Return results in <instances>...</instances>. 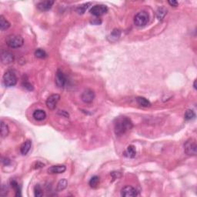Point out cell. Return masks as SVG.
Here are the masks:
<instances>
[{
  "label": "cell",
  "instance_id": "cell-22",
  "mask_svg": "<svg viewBox=\"0 0 197 197\" xmlns=\"http://www.w3.org/2000/svg\"><path fill=\"white\" fill-rule=\"evenodd\" d=\"M11 186H12V187L13 188V189L16 192V196H21V189H20L18 183L15 181V180H12L11 182Z\"/></svg>",
  "mask_w": 197,
  "mask_h": 197
},
{
  "label": "cell",
  "instance_id": "cell-31",
  "mask_svg": "<svg viewBox=\"0 0 197 197\" xmlns=\"http://www.w3.org/2000/svg\"><path fill=\"white\" fill-rule=\"evenodd\" d=\"M36 164V166L35 167V169H39V168H42V166H44V164H42V163H40V162H37Z\"/></svg>",
  "mask_w": 197,
  "mask_h": 197
},
{
  "label": "cell",
  "instance_id": "cell-24",
  "mask_svg": "<svg viewBox=\"0 0 197 197\" xmlns=\"http://www.w3.org/2000/svg\"><path fill=\"white\" fill-rule=\"evenodd\" d=\"M184 117H185V119L186 120H192L196 117V114L193 110H188L186 111L185 115H184Z\"/></svg>",
  "mask_w": 197,
  "mask_h": 197
},
{
  "label": "cell",
  "instance_id": "cell-9",
  "mask_svg": "<svg viewBox=\"0 0 197 197\" xmlns=\"http://www.w3.org/2000/svg\"><path fill=\"white\" fill-rule=\"evenodd\" d=\"M138 195L137 190L133 186H127L121 190V196L123 197H133Z\"/></svg>",
  "mask_w": 197,
  "mask_h": 197
},
{
  "label": "cell",
  "instance_id": "cell-28",
  "mask_svg": "<svg viewBox=\"0 0 197 197\" xmlns=\"http://www.w3.org/2000/svg\"><path fill=\"white\" fill-rule=\"evenodd\" d=\"M120 30H117V29L113 30V32H112V34H111L112 38H114L115 39H118L120 38Z\"/></svg>",
  "mask_w": 197,
  "mask_h": 197
},
{
  "label": "cell",
  "instance_id": "cell-11",
  "mask_svg": "<svg viewBox=\"0 0 197 197\" xmlns=\"http://www.w3.org/2000/svg\"><path fill=\"white\" fill-rule=\"evenodd\" d=\"M1 60L3 64H9L14 61V56L11 52L5 51V52H2Z\"/></svg>",
  "mask_w": 197,
  "mask_h": 197
},
{
  "label": "cell",
  "instance_id": "cell-12",
  "mask_svg": "<svg viewBox=\"0 0 197 197\" xmlns=\"http://www.w3.org/2000/svg\"><path fill=\"white\" fill-rule=\"evenodd\" d=\"M66 170V167L63 165H52L48 169V173L49 174H59L63 173Z\"/></svg>",
  "mask_w": 197,
  "mask_h": 197
},
{
  "label": "cell",
  "instance_id": "cell-15",
  "mask_svg": "<svg viewBox=\"0 0 197 197\" xmlns=\"http://www.w3.org/2000/svg\"><path fill=\"white\" fill-rule=\"evenodd\" d=\"M33 118L37 121H42L46 117V112L42 110H37L33 112Z\"/></svg>",
  "mask_w": 197,
  "mask_h": 197
},
{
  "label": "cell",
  "instance_id": "cell-5",
  "mask_svg": "<svg viewBox=\"0 0 197 197\" xmlns=\"http://www.w3.org/2000/svg\"><path fill=\"white\" fill-rule=\"evenodd\" d=\"M17 82V78L15 73L12 71H6L3 75V83L6 87L14 86Z\"/></svg>",
  "mask_w": 197,
  "mask_h": 197
},
{
  "label": "cell",
  "instance_id": "cell-18",
  "mask_svg": "<svg viewBox=\"0 0 197 197\" xmlns=\"http://www.w3.org/2000/svg\"><path fill=\"white\" fill-rule=\"evenodd\" d=\"M0 27L2 31L8 29L10 27V23L4 18L3 16H0Z\"/></svg>",
  "mask_w": 197,
  "mask_h": 197
},
{
  "label": "cell",
  "instance_id": "cell-3",
  "mask_svg": "<svg viewBox=\"0 0 197 197\" xmlns=\"http://www.w3.org/2000/svg\"><path fill=\"white\" fill-rule=\"evenodd\" d=\"M149 22V14L145 11H141L138 12L134 17V23L135 26L142 27L147 24Z\"/></svg>",
  "mask_w": 197,
  "mask_h": 197
},
{
  "label": "cell",
  "instance_id": "cell-25",
  "mask_svg": "<svg viewBox=\"0 0 197 197\" xmlns=\"http://www.w3.org/2000/svg\"><path fill=\"white\" fill-rule=\"evenodd\" d=\"M46 56H47L46 52L42 49H38L35 51V56L36 57L39 58V59H43V58L46 57Z\"/></svg>",
  "mask_w": 197,
  "mask_h": 197
},
{
  "label": "cell",
  "instance_id": "cell-27",
  "mask_svg": "<svg viewBox=\"0 0 197 197\" xmlns=\"http://www.w3.org/2000/svg\"><path fill=\"white\" fill-rule=\"evenodd\" d=\"M99 182H100V178L98 177V176H93V177H92V179H90V185L91 187H96L97 186V185L99 184Z\"/></svg>",
  "mask_w": 197,
  "mask_h": 197
},
{
  "label": "cell",
  "instance_id": "cell-23",
  "mask_svg": "<svg viewBox=\"0 0 197 197\" xmlns=\"http://www.w3.org/2000/svg\"><path fill=\"white\" fill-rule=\"evenodd\" d=\"M67 185H68V182L66 179H61L57 184V190L58 191H62V190L66 189Z\"/></svg>",
  "mask_w": 197,
  "mask_h": 197
},
{
  "label": "cell",
  "instance_id": "cell-26",
  "mask_svg": "<svg viewBox=\"0 0 197 197\" xmlns=\"http://www.w3.org/2000/svg\"><path fill=\"white\" fill-rule=\"evenodd\" d=\"M34 194H35V196L36 197H41L43 196V192H42V189L41 188L39 185H36L34 188Z\"/></svg>",
  "mask_w": 197,
  "mask_h": 197
},
{
  "label": "cell",
  "instance_id": "cell-4",
  "mask_svg": "<svg viewBox=\"0 0 197 197\" xmlns=\"http://www.w3.org/2000/svg\"><path fill=\"white\" fill-rule=\"evenodd\" d=\"M184 151L188 155H196L197 145L194 139H189L184 144Z\"/></svg>",
  "mask_w": 197,
  "mask_h": 197
},
{
  "label": "cell",
  "instance_id": "cell-33",
  "mask_svg": "<svg viewBox=\"0 0 197 197\" xmlns=\"http://www.w3.org/2000/svg\"><path fill=\"white\" fill-rule=\"evenodd\" d=\"M196 81H194V85H193V86H194V88H195V90H196Z\"/></svg>",
  "mask_w": 197,
  "mask_h": 197
},
{
  "label": "cell",
  "instance_id": "cell-6",
  "mask_svg": "<svg viewBox=\"0 0 197 197\" xmlns=\"http://www.w3.org/2000/svg\"><path fill=\"white\" fill-rule=\"evenodd\" d=\"M108 11L107 6L105 5H96L90 9V13L96 16H100L106 14Z\"/></svg>",
  "mask_w": 197,
  "mask_h": 197
},
{
  "label": "cell",
  "instance_id": "cell-1",
  "mask_svg": "<svg viewBox=\"0 0 197 197\" xmlns=\"http://www.w3.org/2000/svg\"><path fill=\"white\" fill-rule=\"evenodd\" d=\"M133 128V122L127 117L118 118L115 122V133L117 135H121L125 133Z\"/></svg>",
  "mask_w": 197,
  "mask_h": 197
},
{
  "label": "cell",
  "instance_id": "cell-2",
  "mask_svg": "<svg viewBox=\"0 0 197 197\" xmlns=\"http://www.w3.org/2000/svg\"><path fill=\"white\" fill-rule=\"evenodd\" d=\"M6 44L9 46L10 48H19L23 45V39L20 36L17 35H9L6 39Z\"/></svg>",
  "mask_w": 197,
  "mask_h": 197
},
{
  "label": "cell",
  "instance_id": "cell-7",
  "mask_svg": "<svg viewBox=\"0 0 197 197\" xmlns=\"http://www.w3.org/2000/svg\"><path fill=\"white\" fill-rule=\"evenodd\" d=\"M60 96L59 94H52L46 100V106L51 110L56 109L57 102L59 101Z\"/></svg>",
  "mask_w": 197,
  "mask_h": 197
},
{
  "label": "cell",
  "instance_id": "cell-14",
  "mask_svg": "<svg viewBox=\"0 0 197 197\" xmlns=\"http://www.w3.org/2000/svg\"><path fill=\"white\" fill-rule=\"evenodd\" d=\"M31 146H32V141L29 140H27L23 143L22 145H21V148H20V152L22 155H26L29 152L30 149H31Z\"/></svg>",
  "mask_w": 197,
  "mask_h": 197
},
{
  "label": "cell",
  "instance_id": "cell-32",
  "mask_svg": "<svg viewBox=\"0 0 197 197\" xmlns=\"http://www.w3.org/2000/svg\"><path fill=\"white\" fill-rule=\"evenodd\" d=\"M2 162H3V163H4L5 165H8L10 163V160L9 159H7V158H6V159H5L4 160H2Z\"/></svg>",
  "mask_w": 197,
  "mask_h": 197
},
{
  "label": "cell",
  "instance_id": "cell-29",
  "mask_svg": "<svg viewBox=\"0 0 197 197\" xmlns=\"http://www.w3.org/2000/svg\"><path fill=\"white\" fill-rule=\"evenodd\" d=\"M169 4L171 6H174V7H176V6H178V2H176V1H175V0H169Z\"/></svg>",
  "mask_w": 197,
  "mask_h": 197
},
{
  "label": "cell",
  "instance_id": "cell-17",
  "mask_svg": "<svg viewBox=\"0 0 197 197\" xmlns=\"http://www.w3.org/2000/svg\"><path fill=\"white\" fill-rule=\"evenodd\" d=\"M136 102L140 106H143V107H149V106H151V102L144 97H137L136 98Z\"/></svg>",
  "mask_w": 197,
  "mask_h": 197
},
{
  "label": "cell",
  "instance_id": "cell-16",
  "mask_svg": "<svg viewBox=\"0 0 197 197\" xmlns=\"http://www.w3.org/2000/svg\"><path fill=\"white\" fill-rule=\"evenodd\" d=\"M136 154V150H135V147L134 145H130L127 147V149L125 150L124 155L128 158H134Z\"/></svg>",
  "mask_w": 197,
  "mask_h": 197
},
{
  "label": "cell",
  "instance_id": "cell-20",
  "mask_svg": "<svg viewBox=\"0 0 197 197\" xmlns=\"http://www.w3.org/2000/svg\"><path fill=\"white\" fill-rule=\"evenodd\" d=\"M90 6V2H88V3H85V4L80 5L76 8V12H78V14H83L84 12H86V9L89 8V6Z\"/></svg>",
  "mask_w": 197,
  "mask_h": 197
},
{
  "label": "cell",
  "instance_id": "cell-8",
  "mask_svg": "<svg viewBox=\"0 0 197 197\" xmlns=\"http://www.w3.org/2000/svg\"><path fill=\"white\" fill-rule=\"evenodd\" d=\"M67 80L65 74L60 69L57 70L56 74V84L59 88H63L66 86Z\"/></svg>",
  "mask_w": 197,
  "mask_h": 197
},
{
  "label": "cell",
  "instance_id": "cell-19",
  "mask_svg": "<svg viewBox=\"0 0 197 197\" xmlns=\"http://www.w3.org/2000/svg\"><path fill=\"white\" fill-rule=\"evenodd\" d=\"M9 127L7 124L5 123L4 122L2 121L1 122V135H2V137H6L9 134Z\"/></svg>",
  "mask_w": 197,
  "mask_h": 197
},
{
  "label": "cell",
  "instance_id": "cell-21",
  "mask_svg": "<svg viewBox=\"0 0 197 197\" xmlns=\"http://www.w3.org/2000/svg\"><path fill=\"white\" fill-rule=\"evenodd\" d=\"M166 15V9L163 7L159 8L156 11V17L159 20H162Z\"/></svg>",
  "mask_w": 197,
  "mask_h": 197
},
{
  "label": "cell",
  "instance_id": "cell-13",
  "mask_svg": "<svg viewBox=\"0 0 197 197\" xmlns=\"http://www.w3.org/2000/svg\"><path fill=\"white\" fill-rule=\"evenodd\" d=\"M54 4L53 1H45V2H41L37 5V8L40 11H47L52 8V5Z\"/></svg>",
  "mask_w": 197,
  "mask_h": 197
},
{
  "label": "cell",
  "instance_id": "cell-10",
  "mask_svg": "<svg viewBox=\"0 0 197 197\" xmlns=\"http://www.w3.org/2000/svg\"><path fill=\"white\" fill-rule=\"evenodd\" d=\"M81 98H82V100L85 103H91L93 101L94 98H95V93L92 90L87 89L82 92Z\"/></svg>",
  "mask_w": 197,
  "mask_h": 197
},
{
  "label": "cell",
  "instance_id": "cell-30",
  "mask_svg": "<svg viewBox=\"0 0 197 197\" xmlns=\"http://www.w3.org/2000/svg\"><path fill=\"white\" fill-rule=\"evenodd\" d=\"M24 87L26 88V89H27V90H33V87H32V86L30 83H29V82H25Z\"/></svg>",
  "mask_w": 197,
  "mask_h": 197
}]
</instances>
